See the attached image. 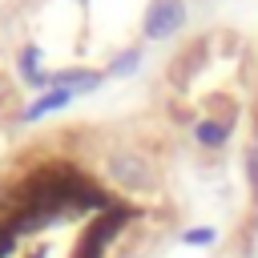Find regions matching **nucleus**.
I'll list each match as a JSON object with an SVG mask.
<instances>
[{
  "instance_id": "nucleus-7",
  "label": "nucleus",
  "mask_w": 258,
  "mask_h": 258,
  "mask_svg": "<svg viewBox=\"0 0 258 258\" xmlns=\"http://www.w3.org/2000/svg\"><path fill=\"white\" fill-rule=\"evenodd\" d=\"M133 64H137V48H129V52H121V56L113 60V73H117V77H125V73H133Z\"/></svg>"
},
{
  "instance_id": "nucleus-1",
  "label": "nucleus",
  "mask_w": 258,
  "mask_h": 258,
  "mask_svg": "<svg viewBox=\"0 0 258 258\" xmlns=\"http://www.w3.org/2000/svg\"><path fill=\"white\" fill-rule=\"evenodd\" d=\"M185 20V4L181 0H153L149 12H145V36L149 40H165L181 28Z\"/></svg>"
},
{
  "instance_id": "nucleus-3",
  "label": "nucleus",
  "mask_w": 258,
  "mask_h": 258,
  "mask_svg": "<svg viewBox=\"0 0 258 258\" xmlns=\"http://www.w3.org/2000/svg\"><path fill=\"white\" fill-rule=\"evenodd\" d=\"M97 81H101L97 73H81V69H69V73H52L48 77L52 89H69V93L73 89H97Z\"/></svg>"
},
{
  "instance_id": "nucleus-2",
  "label": "nucleus",
  "mask_w": 258,
  "mask_h": 258,
  "mask_svg": "<svg viewBox=\"0 0 258 258\" xmlns=\"http://www.w3.org/2000/svg\"><path fill=\"white\" fill-rule=\"evenodd\" d=\"M73 101V93L69 89H52V93H44L36 105H28L24 109V121H36V117H44V113H56V109H64Z\"/></svg>"
},
{
  "instance_id": "nucleus-4",
  "label": "nucleus",
  "mask_w": 258,
  "mask_h": 258,
  "mask_svg": "<svg viewBox=\"0 0 258 258\" xmlns=\"http://www.w3.org/2000/svg\"><path fill=\"white\" fill-rule=\"evenodd\" d=\"M109 169H113V177H117V181H125V185H141V181H145V165H141V161H133V157H125V153H121V157H113V165H109Z\"/></svg>"
},
{
  "instance_id": "nucleus-5",
  "label": "nucleus",
  "mask_w": 258,
  "mask_h": 258,
  "mask_svg": "<svg viewBox=\"0 0 258 258\" xmlns=\"http://www.w3.org/2000/svg\"><path fill=\"white\" fill-rule=\"evenodd\" d=\"M198 141L202 145H222L226 141V125L222 121H202L198 125Z\"/></svg>"
},
{
  "instance_id": "nucleus-6",
  "label": "nucleus",
  "mask_w": 258,
  "mask_h": 258,
  "mask_svg": "<svg viewBox=\"0 0 258 258\" xmlns=\"http://www.w3.org/2000/svg\"><path fill=\"white\" fill-rule=\"evenodd\" d=\"M181 242H185V246H210V242H214V230H210V226H194V230L181 234Z\"/></svg>"
}]
</instances>
